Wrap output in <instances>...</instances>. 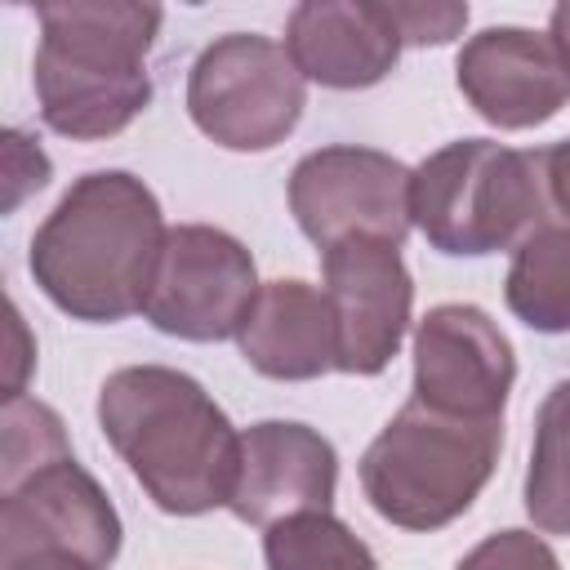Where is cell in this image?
<instances>
[{
  "mask_svg": "<svg viewBox=\"0 0 570 570\" xmlns=\"http://www.w3.org/2000/svg\"><path fill=\"white\" fill-rule=\"evenodd\" d=\"M165 232L160 200L142 178L94 169L36 227L27 267L40 294L71 321L116 325L142 312Z\"/></svg>",
  "mask_w": 570,
  "mask_h": 570,
  "instance_id": "obj_1",
  "label": "cell"
},
{
  "mask_svg": "<svg viewBox=\"0 0 570 570\" xmlns=\"http://www.w3.org/2000/svg\"><path fill=\"white\" fill-rule=\"evenodd\" d=\"M98 428L142 494L169 517L227 508L240 432L183 370L125 365L98 387Z\"/></svg>",
  "mask_w": 570,
  "mask_h": 570,
  "instance_id": "obj_2",
  "label": "cell"
},
{
  "mask_svg": "<svg viewBox=\"0 0 570 570\" xmlns=\"http://www.w3.org/2000/svg\"><path fill=\"white\" fill-rule=\"evenodd\" d=\"M156 4L58 0L36 4L40 45L31 62L40 120L62 138H116L151 102L147 53L160 31Z\"/></svg>",
  "mask_w": 570,
  "mask_h": 570,
  "instance_id": "obj_3",
  "label": "cell"
},
{
  "mask_svg": "<svg viewBox=\"0 0 570 570\" xmlns=\"http://www.w3.org/2000/svg\"><path fill=\"white\" fill-rule=\"evenodd\" d=\"M499 450L503 419H454L410 396L365 445L361 490L383 521L432 534L476 503Z\"/></svg>",
  "mask_w": 570,
  "mask_h": 570,
  "instance_id": "obj_4",
  "label": "cell"
},
{
  "mask_svg": "<svg viewBox=\"0 0 570 570\" xmlns=\"http://www.w3.org/2000/svg\"><path fill=\"white\" fill-rule=\"evenodd\" d=\"M539 151L490 138H459L419 160L410 183V218L436 254L481 258L521 245L543 218Z\"/></svg>",
  "mask_w": 570,
  "mask_h": 570,
  "instance_id": "obj_5",
  "label": "cell"
},
{
  "mask_svg": "<svg viewBox=\"0 0 570 570\" xmlns=\"http://www.w3.org/2000/svg\"><path fill=\"white\" fill-rule=\"evenodd\" d=\"M307 107V80L289 49L258 31L209 40L187 76L191 125L227 151H272L294 134Z\"/></svg>",
  "mask_w": 570,
  "mask_h": 570,
  "instance_id": "obj_6",
  "label": "cell"
},
{
  "mask_svg": "<svg viewBox=\"0 0 570 570\" xmlns=\"http://www.w3.org/2000/svg\"><path fill=\"white\" fill-rule=\"evenodd\" d=\"M263 281L249 249L209 223H178L165 232V249L142 303V316L183 343L236 338Z\"/></svg>",
  "mask_w": 570,
  "mask_h": 570,
  "instance_id": "obj_7",
  "label": "cell"
},
{
  "mask_svg": "<svg viewBox=\"0 0 570 570\" xmlns=\"http://www.w3.org/2000/svg\"><path fill=\"white\" fill-rule=\"evenodd\" d=\"M410 183L396 156L374 147H321L307 151L289 174V214L298 232L330 249L352 236H374L401 245L414 227L410 218Z\"/></svg>",
  "mask_w": 570,
  "mask_h": 570,
  "instance_id": "obj_8",
  "label": "cell"
},
{
  "mask_svg": "<svg viewBox=\"0 0 570 570\" xmlns=\"http://www.w3.org/2000/svg\"><path fill=\"white\" fill-rule=\"evenodd\" d=\"M321 272L338 334V370L361 379L383 374L401 352L414 307V281L401 245L352 236L321 249Z\"/></svg>",
  "mask_w": 570,
  "mask_h": 570,
  "instance_id": "obj_9",
  "label": "cell"
},
{
  "mask_svg": "<svg viewBox=\"0 0 570 570\" xmlns=\"http://www.w3.org/2000/svg\"><path fill=\"white\" fill-rule=\"evenodd\" d=\"M512 383V343L476 303H436L414 325L419 405L454 419H503Z\"/></svg>",
  "mask_w": 570,
  "mask_h": 570,
  "instance_id": "obj_10",
  "label": "cell"
},
{
  "mask_svg": "<svg viewBox=\"0 0 570 570\" xmlns=\"http://www.w3.org/2000/svg\"><path fill=\"white\" fill-rule=\"evenodd\" d=\"M125 525L94 472L62 454L13 485H0V561L36 548H62L94 566H111Z\"/></svg>",
  "mask_w": 570,
  "mask_h": 570,
  "instance_id": "obj_11",
  "label": "cell"
},
{
  "mask_svg": "<svg viewBox=\"0 0 570 570\" xmlns=\"http://www.w3.org/2000/svg\"><path fill=\"white\" fill-rule=\"evenodd\" d=\"M454 85L481 120L499 129H534L570 102V62L543 31L485 27L463 40Z\"/></svg>",
  "mask_w": 570,
  "mask_h": 570,
  "instance_id": "obj_12",
  "label": "cell"
},
{
  "mask_svg": "<svg viewBox=\"0 0 570 570\" xmlns=\"http://www.w3.org/2000/svg\"><path fill=\"white\" fill-rule=\"evenodd\" d=\"M338 490V454L330 436L294 419H263L240 432L236 485L227 512L245 525H276L298 512H330Z\"/></svg>",
  "mask_w": 570,
  "mask_h": 570,
  "instance_id": "obj_13",
  "label": "cell"
},
{
  "mask_svg": "<svg viewBox=\"0 0 570 570\" xmlns=\"http://www.w3.org/2000/svg\"><path fill=\"white\" fill-rule=\"evenodd\" d=\"M285 49L303 80L370 89L396 67L405 40L379 0H303L285 18Z\"/></svg>",
  "mask_w": 570,
  "mask_h": 570,
  "instance_id": "obj_14",
  "label": "cell"
},
{
  "mask_svg": "<svg viewBox=\"0 0 570 570\" xmlns=\"http://www.w3.org/2000/svg\"><path fill=\"white\" fill-rule=\"evenodd\" d=\"M240 356L276 383H307L338 370V334L325 289L281 276L263 281L240 334Z\"/></svg>",
  "mask_w": 570,
  "mask_h": 570,
  "instance_id": "obj_15",
  "label": "cell"
},
{
  "mask_svg": "<svg viewBox=\"0 0 570 570\" xmlns=\"http://www.w3.org/2000/svg\"><path fill=\"white\" fill-rule=\"evenodd\" d=\"M503 298L534 334H570V223H539L512 249Z\"/></svg>",
  "mask_w": 570,
  "mask_h": 570,
  "instance_id": "obj_16",
  "label": "cell"
},
{
  "mask_svg": "<svg viewBox=\"0 0 570 570\" xmlns=\"http://www.w3.org/2000/svg\"><path fill=\"white\" fill-rule=\"evenodd\" d=\"M525 517L539 534H570V379L552 383L534 414Z\"/></svg>",
  "mask_w": 570,
  "mask_h": 570,
  "instance_id": "obj_17",
  "label": "cell"
},
{
  "mask_svg": "<svg viewBox=\"0 0 570 570\" xmlns=\"http://www.w3.org/2000/svg\"><path fill=\"white\" fill-rule=\"evenodd\" d=\"M263 561L267 570H379L370 543L334 512H298L267 525Z\"/></svg>",
  "mask_w": 570,
  "mask_h": 570,
  "instance_id": "obj_18",
  "label": "cell"
},
{
  "mask_svg": "<svg viewBox=\"0 0 570 570\" xmlns=\"http://www.w3.org/2000/svg\"><path fill=\"white\" fill-rule=\"evenodd\" d=\"M71 454L67 428L62 419L36 401V396H13L4 401V419H0V485H13L18 476L53 463Z\"/></svg>",
  "mask_w": 570,
  "mask_h": 570,
  "instance_id": "obj_19",
  "label": "cell"
},
{
  "mask_svg": "<svg viewBox=\"0 0 570 570\" xmlns=\"http://www.w3.org/2000/svg\"><path fill=\"white\" fill-rule=\"evenodd\" d=\"M454 570H561L557 552L530 530H499L481 539Z\"/></svg>",
  "mask_w": 570,
  "mask_h": 570,
  "instance_id": "obj_20",
  "label": "cell"
},
{
  "mask_svg": "<svg viewBox=\"0 0 570 570\" xmlns=\"http://www.w3.org/2000/svg\"><path fill=\"white\" fill-rule=\"evenodd\" d=\"M405 45H450L468 27V4H436V0H392L387 4Z\"/></svg>",
  "mask_w": 570,
  "mask_h": 570,
  "instance_id": "obj_21",
  "label": "cell"
},
{
  "mask_svg": "<svg viewBox=\"0 0 570 570\" xmlns=\"http://www.w3.org/2000/svg\"><path fill=\"white\" fill-rule=\"evenodd\" d=\"M4 174H9V196H4V209H13L27 191H40L49 183V156L27 142L18 129L4 134Z\"/></svg>",
  "mask_w": 570,
  "mask_h": 570,
  "instance_id": "obj_22",
  "label": "cell"
},
{
  "mask_svg": "<svg viewBox=\"0 0 570 570\" xmlns=\"http://www.w3.org/2000/svg\"><path fill=\"white\" fill-rule=\"evenodd\" d=\"M539 165H543V191H548L552 209L561 214V223H570V138L539 151Z\"/></svg>",
  "mask_w": 570,
  "mask_h": 570,
  "instance_id": "obj_23",
  "label": "cell"
},
{
  "mask_svg": "<svg viewBox=\"0 0 570 570\" xmlns=\"http://www.w3.org/2000/svg\"><path fill=\"white\" fill-rule=\"evenodd\" d=\"M0 570H102L76 552H62V548H36V552H18V557H4Z\"/></svg>",
  "mask_w": 570,
  "mask_h": 570,
  "instance_id": "obj_24",
  "label": "cell"
},
{
  "mask_svg": "<svg viewBox=\"0 0 570 570\" xmlns=\"http://www.w3.org/2000/svg\"><path fill=\"white\" fill-rule=\"evenodd\" d=\"M9 334H13V352H9V387H4V401L22 396V379L31 370V356L36 347H27V325H22V312L9 307Z\"/></svg>",
  "mask_w": 570,
  "mask_h": 570,
  "instance_id": "obj_25",
  "label": "cell"
},
{
  "mask_svg": "<svg viewBox=\"0 0 570 570\" xmlns=\"http://www.w3.org/2000/svg\"><path fill=\"white\" fill-rule=\"evenodd\" d=\"M548 36L557 40V49H561L566 62H570V0L552 9V18H548Z\"/></svg>",
  "mask_w": 570,
  "mask_h": 570,
  "instance_id": "obj_26",
  "label": "cell"
}]
</instances>
